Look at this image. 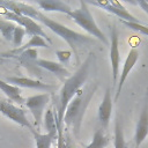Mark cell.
I'll return each instance as SVG.
<instances>
[{"label": "cell", "instance_id": "cell-1", "mask_svg": "<svg viewBox=\"0 0 148 148\" xmlns=\"http://www.w3.org/2000/svg\"><path fill=\"white\" fill-rule=\"evenodd\" d=\"M0 6L6 8L7 10L13 12V13L28 16V17L35 20L36 22H39L43 25L51 29L56 35L61 37L71 46V49L75 56L76 64L80 62V56L84 51V49L90 45H94L96 43V39L67 28L66 25L61 24L60 22H57V21L50 18L49 16L44 15L42 12H39L38 9H36L35 7H32L30 5L22 3V2H15V1H0Z\"/></svg>", "mask_w": 148, "mask_h": 148}, {"label": "cell", "instance_id": "cell-2", "mask_svg": "<svg viewBox=\"0 0 148 148\" xmlns=\"http://www.w3.org/2000/svg\"><path fill=\"white\" fill-rule=\"evenodd\" d=\"M95 61V56L89 53L86 60L80 65L74 74L68 77L64 83L59 92V106L57 109V127H64V114L66 111L67 105L74 98V96L81 90V88L86 84L88 80L89 72L91 68L92 62Z\"/></svg>", "mask_w": 148, "mask_h": 148}, {"label": "cell", "instance_id": "cell-3", "mask_svg": "<svg viewBox=\"0 0 148 148\" xmlns=\"http://www.w3.org/2000/svg\"><path fill=\"white\" fill-rule=\"evenodd\" d=\"M96 89H97L96 82H91L90 84L87 86L84 84L66 108L64 114V125L68 130L71 128L74 139H80V130H81L82 120Z\"/></svg>", "mask_w": 148, "mask_h": 148}, {"label": "cell", "instance_id": "cell-4", "mask_svg": "<svg viewBox=\"0 0 148 148\" xmlns=\"http://www.w3.org/2000/svg\"><path fill=\"white\" fill-rule=\"evenodd\" d=\"M68 16H71L72 20L77 25H80L84 31H87L88 34L94 36L96 39H98L103 44H105V45L108 44V39H106L105 35L96 24L94 17H92V14L88 7V3L84 0H80V7L76 9H73L68 14Z\"/></svg>", "mask_w": 148, "mask_h": 148}, {"label": "cell", "instance_id": "cell-5", "mask_svg": "<svg viewBox=\"0 0 148 148\" xmlns=\"http://www.w3.org/2000/svg\"><path fill=\"white\" fill-rule=\"evenodd\" d=\"M0 14H2L7 20L16 23L17 25H21L24 30H25V34L31 38L34 36H40L43 37L47 43H52L50 37L44 32V30L42 29V25L36 22L35 20L28 17V16H24V15H21V14H16V13H13L10 10H7L6 8L1 7L0 6Z\"/></svg>", "mask_w": 148, "mask_h": 148}, {"label": "cell", "instance_id": "cell-6", "mask_svg": "<svg viewBox=\"0 0 148 148\" xmlns=\"http://www.w3.org/2000/svg\"><path fill=\"white\" fill-rule=\"evenodd\" d=\"M51 99V95L49 92H43V94H38V95H34V96H29L28 98H25V106L29 109V111L31 112L34 119H35V126H36V131L38 132V130L40 128L42 125V117L43 113L46 108V105L49 104Z\"/></svg>", "mask_w": 148, "mask_h": 148}, {"label": "cell", "instance_id": "cell-7", "mask_svg": "<svg viewBox=\"0 0 148 148\" xmlns=\"http://www.w3.org/2000/svg\"><path fill=\"white\" fill-rule=\"evenodd\" d=\"M0 113L5 117H7L8 119H10L12 121L18 124L20 126L27 127L30 130V132L34 128V126L31 125V123L28 120L27 118V111L24 109L17 108L16 105H14L13 103L5 101V99H0Z\"/></svg>", "mask_w": 148, "mask_h": 148}, {"label": "cell", "instance_id": "cell-8", "mask_svg": "<svg viewBox=\"0 0 148 148\" xmlns=\"http://www.w3.org/2000/svg\"><path fill=\"white\" fill-rule=\"evenodd\" d=\"M88 5H92V6H97L101 7L103 9H105L106 12L120 17L121 21H126V22H135V23H141L140 20L132 15L120 2L118 1H109V0H104V1H94V0H88L87 1Z\"/></svg>", "mask_w": 148, "mask_h": 148}, {"label": "cell", "instance_id": "cell-9", "mask_svg": "<svg viewBox=\"0 0 148 148\" xmlns=\"http://www.w3.org/2000/svg\"><path fill=\"white\" fill-rule=\"evenodd\" d=\"M110 60L112 68V80L116 86L119 79V64H120V52H119V39L118 31L114 27L111 28V43H110Z\"/></svg>", "mask_w": 148, "mask_h": 148}, {"label": "cell", "instance_id": "cell-10", "mask_svg": "<svg viewBox=\"0 0 148 148\" xmlns=\"http://www.w3.org/2000/svg\"><path fill=\"white\" fill-rule=\"evenodd\" d=\"M139 59V51L135 49V47H132L130 50V52L127 53V57L124 61V66H123V71L119 75V79H118V84H117V90H116V97H114V101H117L121 94V89L124 87V83L130 74V72L133 69V67L135 66L136 61Z\"/></svg>", "mask_w": 148, "mask_h": 148}, {"label": "cell", "instance_id": "cell-11", "mask_svg": "<svg viewBox=\"0 0 148 148\" xmlns=\"http://www.w3.org/2000/svg\"><path fill=\"white\" fill-rule=\"evenodd\" d=\"M8 83H14V86L18 88H30V89H38L42 91H51L56 89L54 86H51L49 83L40 82L38 80H32L30 77H22V76H7L5 79Z\"/></svg>", "mask_w": 148, "mask_h": 148}, {"label": "cell", "instance_id": "cell-12", "mask_svg": "<svg viewBox=\"0 0 148 148\" xmlns=\"http://www.w3.org/2000/svg\"><path fill=\"white\" fill-rule=\"evenodd\" d=\"M147 135H148V94H147L146 103L141 110V113H140V117H139V120L135 127L134 142H135L136 148L141 146V143L146 140Z\"/></svg>", "mask_w": 148, "mask_h": 148}, {"label": "cell", "instance_id": "cell-13", "mask_svg": "<svg viewBox=\"0 0 148 148\" xmlns=\"http://www.w3.org/2000/svg\"><path fill=\"white\" fill-rule=\"evenodd\" d=\"M112 97H111V91L108 88L104 92V97L102 99V103L98 106V111H97V117H98V121L101 124V127L103 130L109 127L110 124V119H111V113H112Z\"/></svg>", "mask_w": 148, "mask_h": 148}, {"label": "cell", "instance_id": "cell-14", "mask_svg": "<svg viewBox=\"0 0 148 148\" xmlns=\"http://www.w3.org/2000/svg\"><path fill=\"white\" fill-rule=\"evenodd\" d=\"M35 65L37 67H42L49 72H52L62 83L71 77V73L68 72V69L60 62H56V61H51V60H47V59H37Z\"/></svg>", "mask_w": 148, "mask_h": 148}, {"label": "cell", "instance_id": "cell-15", "mask_svg": "<svg viewBox=\"0 0 148 148\" xmlns=\"http://www.w3.org/2000/svg\"><path fill=\"white\" fill-rule=\"evenodd\" d=\"M36 3L45 12H59L68 15L73 10L69 5L59 0H38L36 1Z\"/></svg>", "mask_w": 148, "mask_h": 148}, {"label": "cell", "instance_id": "cell-16", "mask_svg": "<svg viewBox=\"0 0 148 148\" xmlns=\"http://www.w3.org/2000/svg\"><path fill=\"white\" fill-rule=\"evenodd\" d=\"M0 90L13 102H16L18 104H24L25 103V99L22 97L21 95V88L14 86V84H10L8 82H6L5 80H1L0 79Z\"/></svg>", "mask_w": 148, "mask_h": 148}, {"label": "cell", "instance_id": "cell-17", "mask_svg": "<svg viewBox=\"0 0 148 148\" xmlns=\"http://www.w3.org/2000/svg\"><path fill=\"white\" fill-rule=\"evenodd\" d=\"M36 47H45V49H47L50 46H49V43L43 37H40V36H34V37H31L29 39V42L27 44H24L23 46L17 47V49H15V50L6 53V56L7 57H14V56H17L21 52L28 50V49H36Z\"/></svg>", "mask_w": 148, "mask_h": 148}, {"label": "cell", "instance_id": "cell-18", "mask_svg": "<svg viewBox=\"0 0 148 148\" xmlns=\"http://www.w3.org/2000/svg\"><path fill=\"white\" fill-rule=\"evenodd\" d=\"M35 142H36V148H51L54 139H57L58 133H40L37 132L36 128L31 131Z\"/></svg>", "mask_w": 148, "mask_h": 148}, {"label": "cell", "instance_id": "cell-19", "mask_svg": "<svg viewBox=\"0 0 148 148\" xmlns=\"http://www.w3.org/2000/svg\"><path fill=\"white\" fill-rule=\"evenodd\" d=\"M110 143V138L104 133V130L102 127L97 128L94 133L92 140L89 145L86 146V148H105Z\"/></svg>", "mask_w": 148, "mask_h": 148}, {"label": "cell", "instance_id": "cell-20", "mask_svg": "<svg viewBox=\"0 0 148 148\" xmlns=\"http://www.w3.org/2000/svg\"><path fill=\"white\" fill-rule=\"evenodd\" d=\"M44 127L47 133H58L57 127V111L53 108H47L44 114Z\"/></svg>", "mask_w": 148, "mask_h": 148}, {"label": "cell", "instance_id": "cell-21", "mask_svg": "<svg viewBox=\"0 0 148 148\" xmlns=\"http://www.w3.org/2000/svg\"><path fill=\"white\" fill-rule=\"evenodd\" d=\"M17 58V60L28 69H30V66L35 65L36 60H37V50L36 49H28L23 52H21L20 54L15 56ZM36 66V65H35Z\"/></svg>", "mask_w": 148, "mask_h": 148}, {"label": "cell", "instance_id": "cell-22", "mask_svg": "<svg viewBox=\"0 0 148 148\" xmlns=\"http://www.w3.org/2000/svg\"><path fill=\"white\" fill-rule=\"evenodd\" d=\"M16 25H17L16 23H14L9 20L0 18V32L7 40L13 42V35H14V30H15Z\"/></svg>", "mask_w": 148, "mask_h": 148}, {"label": "cell", "instance_id": "cell-23", "mask_svg": "<svg viewBox=\"0 0 148 148\" xmlns=\"http://www.w3.org/2000/svg\"><path fill=\"white\" fill-rule=\"evenodd\" d=\"M113 143H114V148H127V143L125 141L123 127H121V124H120L119 120H117L116 121V125H114Z\"/></svg>", "mask_w": 148, "mask_h": 148}, {"label": "cell", "instance_id": "cell-24", "mask_svg": "<svg viewBox=\"0 0 148 148\" xmlns=\"http://www.w3.org/2000/svg\"><path fill=\"white\" fill-rule=\"evenodd\" d=\"M25 30L21 27V25H16L15 30H14V35H13V44L17 47H21V44H22V40L25 36Z\"/></svg>", "mask_w": 148, "mask_h": 148}, {"label": "cell", "instance_id": "cell-25", "mask_svg": "<svg viewBox=\"0 0 148 148\" xmlns=\"http://www.w3.org/2000/svg\"><path fill=\"white\" fill-rule=\"evenodd\" d=\"M121 21V20H120ZM121 23H124L126 27H128L130 29L132 30H135V31H139L146 36H148V27L146 25H142L141 23H135V22H126V21H121Z\"/></svg>", "mask_w": 148, "mask_h": 148}, {"label": "cell", "instance_id": "cell-26", "mask_svg": "<svg viewBox=\"0 0 148 148\" xmlns=\"http://www.w3.org/2000/svg\"><path fill=\"white\" fill-rule=\"evenodd\" d=\"M56 54H57V58H58V60L60 61V64H66V62H68V60L71 59V56H72L71 51H67V50L57 51Z\"/></svg>", "mask_w": 148, "mask_h": 148}, {"label": "cell", "instance_id": "cell-27", "mask_svg": "<svg viewBox=\"0 0 148 148\" xmlns=\"http://www.w3.org/2000/svg\"><path fill=\"white\" fill-rule=\"evenodd\" d=\"M136 3H138V5L147 13V15H148V1H146V0H138Z\"/></svg>", "mask_w": 148, "mask_h": 148}]
</instances>
